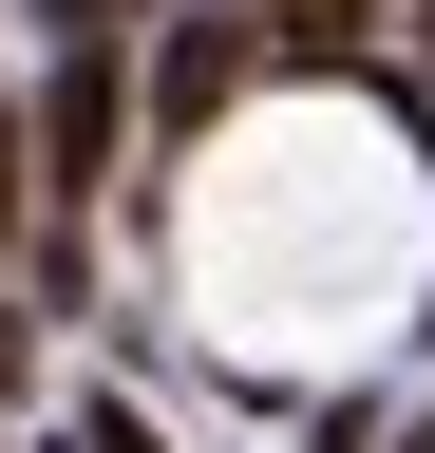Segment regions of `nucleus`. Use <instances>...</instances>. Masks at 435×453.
Segmentation results:
<instances>
[{
	"instance_id": "1",
	"label": "nucleus",
	"mask_w": 435,
	"mask_h": 453,
	"mask_svg": "<svg viewBox=\"0 0 435 453\" xmlns=\"http://www.w3.org/2000/svg\"><path fill=\"white\" fill-rule=\"evenodd\" d=\"M246 76H265V19H171V38H151V133L190 151V133H208Z\"/></svg>"
},
{
	"instance_id": "2",
	"label": "nucleus",
	"mask_w": 435,
	"mask_h": 453,
	"mask_svg": "<svg viewBox=\"0 0 435 453\" xmlns=\"http://www.w3.org/2000/svg\"><path fill=\"white\" fill-rule=\"evenodd\" d=\"M38 170H58V208L114 170V38H58V95H38V133H19Z\"/></svg>"
},
{
	"instance_id": "3",
	"label": "nucleus",
	"mask_w": 435,
	"mask_h": 453,
	"mask_svg": "<svg viewBox=\"0 0 435 453\" xmlns=\"http://www.w3.org/2000/svg\"><path fill=\"white\" fill-rule=\"evenodd\" d=\"M265 57H284V76L303 57L341 76V57H378V0H265Z\"/></svg>"
},
{
	"instance_id": "4",
	"label": "nucleus",
	"mask_w": 435,
	"mask_h": 453,
	"mask_svg": "<svg viewBox=\"0 0 435 453\" xmlns=\"http://www.w3.org/2000/svg\"><path fill=\"white\" fill-rule=\"evenodd\" d=\"M38 226V151H19V113H0V246Z\"/></svg>"
},
{
	"instance_id": "5",
	"label": "nucleus",
	"mask_w": 435,
	"mask_h": 453,
	"mask_svg": "<svg viewBox=\"0 0 435 453\" xmlns=\"http://www.w3.org/2000/svg\"><path fill=\"white\" fill-rule=\"evenodd\" d=\"M38 19H58V38H133L151 0H38Z\"/></svg>"
},
{
	"instance_id": "6",
	"label": "nucleus",
	"mask_w": 435,
	"mask_h": 453,
	"mask_svg": "<svg viewBox=\"0 0 435 453\" xmlns=\"http://www.w3.org/2000/svg\"><path fill=\"white\" fill-rule=\"evenodd\" d=\"M76 453H151V416H133V396H95V416H76Z\"/></svg>"
},
{
	"instance_id": "7",
	"label": "nucleus",
	"mask_w": 435,
	"mask_h": 453,
	"mask_svg": "<svg viewBox=\"0 0 435 453\" xmlns=\"http://www.w3.org/2000/svg\"><path fill=\"white\" fill-rule=\"evenodd\" d=\"M398 19H416V76H435V0H398Z\"/></svg>"
},
{
	"instance_id": "8",
	"label": "nucleus",
	"mask_w": 435,
	"mask_h": 453,
	"mask_svg": "<svg viewBox=\"0 0 435 453\" xmlns=\"http://www.w3.org/2000/svg\"><path fill=\"white\" fill-rule=\"evenodd\" d=\"M58 453H76V434H58Z\"/></svg>"
}]
</instances>
